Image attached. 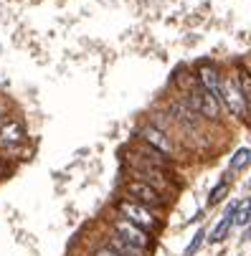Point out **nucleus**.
Segmentation results:
<instances>
[{
    "instance_id": "obj_4",
    "label": "nucleus",
    "mask_w": 251,
    "mask_h": 256,
    "mask_svg": "<svg viewBox=\"0 0 251 256\" xmlns=\"http://www.w3.org/2000/svg\"><path fill=\"white\" fill-rule=\"evenodd\" d=\"M114 236H120L122 241H127V244H132V246H137V248H142V251H148L150 244H152L150 234L142 231V228H137L134 224H130L127 218H120V221H114Z\"/></svg>"
},
{
    "instance_id": "obj_16",
    "label": "nucleus",
    "mask_w": 251,
    "mask_h": 256,
    "mask_svg": "<svg viewBox=\"0 0 251 256\" xmlns=\"http://www.w3.org/2000/svg\"><path fill=\"white\" fill-rule=\"evenodd\" d=\"M92 256H120V254H114V251H112L110 246H99V248H96V251H94Z\"/></svg>"
},
{
    "instance_id": "obj_10",
    "label": "nucleus",
    "mask_w": 251,
    "mask_h": 256,
    "mask_svg": "<svg viewBox=\"0 0 251 256\" xmlns=\"http://www.w3.org/2000/svg\"><path fill=\"white\" fill-rule=\"evenodd\" d=\"M106 246H110L114 254H120V256H145V251H142V248L122 241L120 236H110V244H106Z\"/></svg>"
},
{
    "instance_id": "obj_13",
    "label": "nucleus",
    "mask_w": 251,
    "mask_h": 256,
    "mask_svg": "<svg viewBox=\"0 0 251 256\" xmlns=\"http://www.w3.org/2000/svg\"><path fill=\"white\" fill-rule=\"evenodd\" d=\"M234 224H236V226L251 224V198H248L244 206H238V210H236V216H234Z\"/></svg>"
},
{
    "instance_id": "obj_11",
    "label": "nucleus",
    "mask_w": 251,
    "mask_h": 256,
    "mask_svg": "<svg viewBox=\"0 0 251 256\" xmlns=\"http://www.w3.org/2000/svg\"><path fill=\"white\" fill-rule=\"evenodd\" d=\"M248 162H251V150H248V148H238V150L234 152L228 168H231V170H244Z\"/></svg>"
},
{
    "instance_id": "obj_14",
    "label": "nucleus",
    "mask_w": 251,
    "mask_h": 256,
    "mask_svg": "<svg viewBox=\"0 0 251 256\" xmlns=\"http://www.w3.org/2000/svg\"><path fill=\"white\" fill-rule=\"evenodd\" d=\"M226 190H228V182H226V180H221L218 186L210 190V196H208V203H210V206L221 203V200H224V196H226Z\"/></svg>"
},
{
    "instance_id": "obj_12",
    "label": "nucleus",
    "mask_w": 251,
    "mask_h": 256,
    "mask_svg": "<svg viewBox=\"0 0 251 256\" xmlns=\"http://www.w3.org/2000/svg\"><path fill=\"white\" fill-rule=\"evenodd\" d=\"M238 92L244 94L246 102H251V71L238 66Z\"/></svg>"
},
{
    "instance_id": "obj_5",
    "label": "nucleus",
    "mask_w": 251,
    "mask_h": 256,
    "mask_svg": "<svg viewBox=\"0 0 251 256\" xmlns=\"http://www.w3.org/2000/svg\"><path fill=\"white\" fill-rule=\"evenodd\" d=\"M140 137H142V142H148L155 152H160V155H172V142H170V137H168L160 127H155V124L142 127V130H140Z\"/></svg>"
},
{
    "instance_id": "obj_7",
    "label": "nucleus",
    "mask_w": 251,
    "mask_h": 256,
    "mask_svg": "<svg viewBox=\"0 0 251 256\" xmlns=\"http://www.w3.org/2000/svg\"><path fill=\"white\" fill-rule=\"evenodd\" d=\"M23 140H26V127L20 122L10 120V122H6L3 127H0V148H3V150L18 148Z\"/></svg>"
},
{
    "instance_id": "obj_8",
    "label": "nucleus",
    "mask_w": 251,
    "mask_h": 256,
    "mask_svg": "<svg viewBox=\"0 0 251 256\" xmlns=\"http://www.w3.org/2000/svg\"><path fill=\"white\" fill-rule=\"evenodd\" d=\"M198 82H200V86H203L206 92H210L216 99L221 96V79H218V71L213 68V66H200Z\"/></svg>"
},
{
    "instance_id": "obj_15",
    "label": "nucleus",
    "mask_w": 251,
    "mask_h": 256,
    "mask_svg": "<svg viewBox=\"0 0 251 256\" xmlns=\"http://www.w3.org/2000/svg\"><path fill=\"white\" fill-rule=\"evenodd\" d=\"M203 241H206V231L200 228V231H198V234L193 236V241L188 244V248H186V256H193V254H196V251H198V248L203 246Z\"/></svg>"
},
{
    "instance_id": "obj_9",
    "label": "nucleus",
    "mask_w": 251,
    "mask_h": 256,
    "mask_svg": "<svg viewBox=\"0 0 251 256\" xmlns=\"http://www.w3.org/2000/svg\"><path fill=\"white\" fill-rule=\"evenodd\" d=\"M236 210H238V203H231L228 208H226V216L218 221V226L210 231V244H221L224 238H226V234H228V228H231V224H234V216H236Z\"/></svg>"
},
{
    "instance_id": "obj_2",
    "label": "nucleus",
    "mask_w": 251,
    "mask_h": 256,
    "mask_svg": "<svg viewBox=\"0 0 251 256\" xmlns=\"http://www.w3.org/2000/svg\"><path fill=\"white\" fill-rule=\"evenodd\" d=\"M186 104L193 109L196 114H200V117H206V120H218V114H221V104H218V99L213 96L210 92H206L203 86L190 89Z\"/></svg>"
},
{
    "instance_id": "obj_1",
    "label": "nucleus",
    "mask_w": 251,
    "mask_h": 256,
    "mask_svg": "<svg viewBox=\"0 0 251 256\" xmlns=\"http://www.w3.org/2000/svg\"><path fill=\"white\" fill-rule=\"evenodd\" d=\"M120 213L127 218L130 224H134L137 228H142V231H158L160 228V221L152 216V210L150 208H145V206H140V203H134V200H122L120 206Z\"/></svg>"
},
{
    "instance_id": "obj_3",
    "label": "nucleus",
    "mask_w": 251,
    "mask_h": 256,
    "mask_svg": "<svg viewBox=\"0 0 251 256\" xmlns=\"http://www.w3.org/2000/svg\"><path fill=\"white\" fill-rule=\"evenodd\" d=\"M124 190H127V196L134 203L145 206V208H160L165 203L162 196H160V190L155 186H150V182H145V180H130L127 186H124Z\"/></svg>"
},
{
    "instance_id": "obj_18",
    "label": "nucleus",
    "mask_w": 251,
    "mask_h": 256,
    "mask_svg": "<svg viewBox=\"0 0 251 256\" xmlns=\"http://www.w3.org/2000/svg\"><path fill=\"white\" fill-rule=\"evenodd\" d=\"M246 114H248V120H251V102H246Z\"/></svg>"
},
{
    "instance_id": "obj_6",
    "label": "nucleus",
    "mask_w": 251,
    "mask_h": 256,
    "mask_svg": "<svg viewBox=\"0 0 251 256\" xmlns=\"http://www.w3.org/2000/svg\"><path fill=\"white\" fill-rule=\"evenodd\" d=\"M218 99H224V104L228 106V112L234 117H246V99H244V94L238 92V86L234 82L221 84V96Z\"/></svg>"
},
{
    "instance_id": "obj_17",
    "label": "nucleus",
    "mask_w": 251,
    "mask_h": 256,
    "mask_svg": "<svg viewBox=\"0 0 251 256\" xmlns=\"http://www.w3.org/2000/svg\"><path fill=\"white\" fill-rule=\"evenodd\" d=\"M6 124V109H0V127Z\"/></svg>"
}]
</instances>
